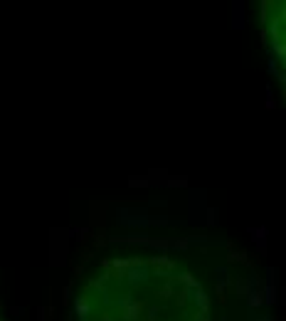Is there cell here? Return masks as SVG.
<instances>
[{"instance_id": "1", "label": "cell", "mask_w": 286, "mask_h": 321, "mask_svg": "<svg viewBox=\"0 0 286 321\" xmlns=\"http://www.w3.org/2000/svg\"><path fill=\"white\" fill-rule=\"evenodd\" d=\"M67 321H212V306L205 284L180 262L121 255L84 274Z\"/></svg>"}, {"instance_id": "2", "label": "cell", "mask_w": 286, "mask_h": 321, "mask_svg": "<svg viewBox=\"0 0 286 321\" xmlns=\"http://www.w3.org/2000/svg\"><path fill=\"white\" fill-rule=\"evenodd\" d=\"M0 321H3V316H0Z\"/></svg>"}]
</instances>
